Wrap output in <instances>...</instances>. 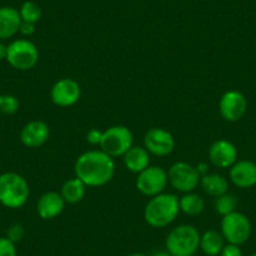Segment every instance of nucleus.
<instances>
[{"mask_svg": "<svg viewBox=\"0 0 256 256\" xmlns=\"http://www.w3.org/2000/svg\"><path fill=\"white\" fill-rule=\"evenodd\" d=\"M114 171V161L102 150L83 152L74 164L76 177L84 182L87 187L104 186L113 178Z\"/></svg>", "mask_w": 256, "mask_h": 256, "instance_id": "1", "label": "nucleus"}, {"mask_svg": "<svg viewBox=\"0 0 256 256\" xmlns=\"http://www.w3.org/2000/svg\"><path fill=\"white\" fill-rule=\"evenodd\" d=\"M180 212L178 198L174 194L162 192L160 195L150 198L144 206V218L152 228H162L171 225Z\"/></svg>", "mask_w": 256, "mask_h": 256, "instance_id": "2", "label": "nucleus"}, {"mask_svg": "<svg viewBox=\"0 0 256 256\" xmlns=\"http://www.w3.org/2000/svg\"><path fill=\"white\" fill-rule=\"evenodd\" d=\"M30 195L28 181L16 172L0 174V204L8 208H20Z\"/></svg>", "mask_w": 256, "mask_h": 256, "instance_id": "3", "label": "nucleus"}, {"mask_svg": "<svg viewBox=\"0 0 256 256\" xmlns=\"http://www.w3.org/2000/svg\"><path fill=\"white\" fill-rule=\"evenodd\" d=\"M201 234L192 225H178L166 238V250L172 256H194L200 248Z\"/></svg>", "mask_w": 256, "mask_h": 256, "instance_id": "4", "label": "nucleus"}, {"mask_svg": "<svg viewBox=\"0 0 256 256\" xmlns=\"http://www.w3.org/2000/svg\"><path fill=\"white\" fill-rule=\"evenodd\" d=\"M132 146H134V134L131 130L126 126H112L103 131L100 147L112 158L123 157Z\"/></svg>", "mask_w": 256, "mask_h": 256, "instance_id": "5", "label": "nucleus"}, {"mask_svg": "<svg viewBox=\"0 0 256 256\" xmlns=\"http://www.w3.org/2000/svg\"><path fill=\"white\" fill-rule=\"evenodd\" d=\"M6 62L16 70H29L39 60L36 44L28 39H16L6 46Z\"/></svg>", "mask_w": 256, "mask_h": 256, "instance_id": "6", "label": "nucleus"}, {"mask_svg": "<svg viewBox=\"0 0 256 256\" xmlns=\"http://www.w3.org/2000/svg\"><path fill=\"white\" fill-rule=\"evenodd\" d=\"M220 232L228 244L242 245L251 235V222L242 212L234 211L228 215L222 216Z\"/></svg>", "mask_w": 256, "mask_h": 256, "instance_id": "7", "label": "nucleus"}, {"mask_svg": "<svg viewBox=\"0 0 256 256\" xmlns=\"http://www.w3.org/2000/svg\"><path fill=\"white\" fill-rule=\"evenodd\" d=\"M167 174H168V184L176 191L182 194L195 191L200 184L201 176L198 174L196 167L188 162H174L167 171Z\"/></svg>", "mask_w": 256, "mask_h": 256, "instance_id": "8", "label": "nucleus"}, {"mask_svg": "<svg viewBox=\"0 0 256 256\" xmlns=\"http://www.w3.org/2000/svg\"><path fill=\"white\" fill-rule=\"evenodd\" d=\"M168 184V174L160 166H148L137 174L136 187L142 195L154 198L164 192Z\"/></svg>", "mask_w": 256, "mask_h": 256, "instance_id": "9", "label": "nucleus"}, {"mask_svg": "<svg viewBox=\"0 0 256 256\" xmlns=\"http://www.w3.org/2000/svg\"><path fill=\"white\" fill-rule=\"evenodd\" d=\"M80 86L72 78H62L50 88L52 102L62 108L72 107L80 98Z\"/></svg>", "mask_w": 256, "mask_h": 256, "instance_id": "10", "label": "nucleus"}, {"mask_svg": "<svg viewBox=\"0 0 256 256\" xmlns=\"http://www.w3.org/2000/svg\"><path fill=\"white\" fill-rule=\"evenodd\" d=\"M248 110V100L244 93L231 90L224 93L218 102L221 117L228 122H238L245 116Z\"/></svg>", "mask_w": 256, "mask_h": 256, "instance_id": "11", "label": "nucleus"}, {"mask_svg": "<svg viewBox=\"0 0 256 256\" xmlns=\"http://www.w3.org/2000/svg\"><path fill=\"white\" fill-rule=\"evenodd\" d=\"M144 144L150 154L164 157L171 154L174 150V138L171 132L164 128L154 127L144 134Z\"/></svg>", "mask_w": 256, "mask_h": 256, "instance_id": "12", "label": "nucleus"}, {"mask_svg": "<svg viewBox=\"0 0 256 256\" xmlns=\"http://www.w3.org/2000/svg\"><path fill=\"white\" fill-rule=\"evenodd\" d=\"M208 160L218 168H230L238 161V148L228 140H218L208 148Z\"/></svg>", "mask_w": 256, "mask_h": 256, "instance_id": "13", "label": "nucleus"}, {"mask_svg": "<svg viewBox=\"0 0 256 256\" xmlns=\"http://www.w3.org/2000/svg\"><path fill=\"white\" fill-rule=\"evenodd\" d=\"M50 130L44 120H30L20 132V141L28 148H38L43 146L49 138Z\"/></svg>", "mask_w": 256, "mask_h": 256, "instance_id": "14", "label": "nucleus"}, {"mask_svg": "<svg viewBox=\"0 0 256 256\" xmlns=\"http://www.w3.org/2000/svg\"><path fill=\"white\" fill-rule=\"evenodd\" d=\"M66 201L62 198L60 192L48 191L39 198L36 202V212L43 220H53L63 212Z\"/></svg>", "mask_w": 256, "mask_h": 256, "instance_id": "15", "label": "nucleus"}, {"mask_svg": "<svg viewBox=\"0 0 256 256\" xmlns=\"http://www.w3.org/2000/svg\"><path fill=\"white\" fill-rule=\"evenodd\" d=\"M230 180L240 188H250L256 184V164L250 160L236 161L230 167Z\"/></svg>", "mask_w": 256, "mask_h": 256, "instance_id": "16", "label": "nucleus"}, {"mask_svg": "<svg viewBox=\"0 0 256 256\" xmlns=\"http://www.w3.org/2000/svg\"><path fill=\"white\" fill-rule=\"evenodd\" d=\"M22 18L18 9L13 6L0 8V40L9 39L19 33Z\"/></svg>", "mask_w": 256, "mask_h": 256, "instance_id": "17", "label": "nucleus"}, {"mask_svg": "<svg viewBox=\"0 0 256 256\" xmlns=\"http://www.w3.org/2000/svg\"><path fill=\"white\" fill-rule=\"evenodd\" d=\"M150 152L141 146H132L123 156L126 168L137 174L150 166Z\"/></svg>", "mask_w": 256, "mask_h": 256, "instance_id": "18", "label": "nucleus"}, {"mask_svg": "<svg viewBox=\"0 0 256 256\" xmlns=\"http://www.w3.org/2000/svg\"><path fill=\"white\" fill-rule=\"evenodd\" d=\"M225 246V238L218 230H208L201 235L200 248L206 256H220Z\"/></svg>", "mask_w": 256, "mask_h": 256, "instance_id": "19", "label": "nucleus"}, {"mask_svg": "<svg viewBox=\"0 0 256 256\" xmlns=\"http://www.w3.org/2000/svg\"><path fill=\"white\" fill-rule=\"evenodd\" d=\"M87 186L78 177L67 180L62 184L60 195L64 198L66 204H78L84 198Z\"/></svg>", "mask_w": 256, "mask_h": 256, "instance_id": "20", "label": "nucleus"}, {"mask_svg": "<svg viewBox=\"0 0 256 256\" xmlns=\"http://www.w3.org/2000/svg\"><path fill=\"white\" fill-rule=\"evenodd\" d=\"M200 184L208 195L215 198L226 194L228 190V182L222 174H210V172L205 176H201Z\"/></svg>", "mask_w": 256, "mask_h": 256, "instance_id": "21", "label": "nucleus"}, {"mask_svg": "<svg viewBox=\"0 0 256 256\" xmlns=\"http://www.w3.org/2000/svg\"><path fill=\"white\" fill-rule=\"evenodd\" d=\"M180 210L188 216H198L205 210V200L196 192H187L178 198Z\"/></svg>", "mask_w": 256, "mask_h": 256, "instance_id": "22", "label": "nucleus"}, {"mask_svg": "<svg viewBox=\"0 0 256 256\" xmlns=\"http://www.w3.org/2000/svg\"><path fill=\"white\" fill-rule=\"evenodd\" d=\"M214 208H215L216 214H218L220 216H226L228 214L236 211V208H238V198L232 194L226 192L224 195L215 198Z\"/></svg>", "mask_w": 256, "mask_h": 256, "instance_id": "23", "label": "nucleus"}, {"mask_svg": "<svg viewBox=\"0 0 256 256\" xmlns=\"http://www.w3.org/2000/svg\"><path fill=\"white\" fill-rule=\"evenodd\" d=\"M19 14H20L22 22H26V23H38L42 18V9L34 2H26L23 6L19 9Z\"/></svg>", "mask_w": 256, "mask_h": 256, "instance_id": "24", "label": "nucleus"}, {"mask_svg": "<svg viewBox=\"0 0 256 256\" xmlns=\"http://www.w3.org/2000/svg\"><path fill=\"white\" fill-rule=\"evenodd\" d=\"M20 102L13 94H0V112L4 114H14L19 110Z\"/></svg>", "mask_w": 256, "mask_h": 256, "instance_id": "25", "label": "nucleus"}, {"mask_svg": "<svg viewBox=\"0 0 256 256\" xmlns=\"http://www.w3.org/2000/svg\"><path fill=\"white\" fill-rule=\"evenodd\" d=\"M24 235H26V230H24V226L22 224H13V225L9 226L8 231H6V238L13 241L14 244L22 241Z\"/></svg>", "mask_w": 256, "mask_h": 256, "instance_id": "26", "label": "nucleus"}, {"mask_svg": "<svg viewBox=\"0 0 256 256\" xmlns=\"http://www.w3.org/2000/svg\"><path fill=\"white\" fill-rule=\"evenodd\" d=\"M0 256H18L16 246L8 238H0Z\"/></svg>", "mask_w": 256, "mask_h": 256, "instance_id": "27", "label": "nucleus"}, {"mask_svg": "<svg viewBox=\"0 0 256 256\" xmlns=\"http://www.w3.org/2000/svg\"><path fill=\"white\" fill-rule=\"evenodd\" d=\"M103 131L98 130V128H90V131L87 132V136H86V140L92 146H100V141H102Z\"/></svg>", "mask_w": 256, "mask_h": 256, "instance_id": "28", "label": "nucleus"}, {"mask_svg": "<svg viewBox=\"0 0 256 256\" xmlns=\"http://www.w3.org/2000/svg\"><path fill=\"white\" fill-rule=\"evenodd\" d=\"M220 256H242V250H241L240 245L228 242L224 246Z\"/></svg>", "mask_w": 256, "mask_h": 256, "instance_id": "29", "label": "nucleus"}, {"mask_svg": "<svg viewBox=\"0 0 256 256\" xmlns=\"http://www.w3.org/2000/svg\"><path fill=\"white\" fill-rule=\"evenodd\" d=\"M19 33L24 36H30L36 33V24L26 23V22H22L20 28H19Z\"/></svg>", "mask_w": 256, "mask_h": 256, "instance_id": "30", "label": "nucleus"}, {"mask_svg": "<svg viewBox=\"0 0 256 256\" xmlns=\"http://www.w3.org/2000/svg\"><path fill=\"white\" fill-rule=\"evenodd\" d=\"M195 167L200 176H205L208 174V164L206 162H198V164H196Z\"/></svg>", "mask_w": 256, "mask_h": 256, "instance_id": "31", "label": "nucleus"}, {"mask_svg": "<svg viewBox=\"0 0 256 256\" xmlns=\"http://www.w3.org/2000/svg\"><path fill=\"white\" fill-rule=\"evenodd\" d=\"M6 58V46L0 40V62Z\"/></svg>", "mask_w": 256, "mask_h": 256, "instance_id": "32", "label": "nucleus"}, {"mask_svg": "<svg viewBox=\"0 0 256 256\" xmlns=\"http://www.w3.org/2000/svg\"><path fill=\"white\" fill-rule=\"evenodd\" d=\"M151 256H172V255L167 250H160V251H154Z\"/></svg>", "mask_w": 256, "mask_h": 256, "instance_id": "33", "label": "nucleus"}, {"mask_svg": "<svg viewBox=\"0 0 256 256\" xmlns=\"http://www.w3.org/2000/svg\"><path fill=\"white\" fill-rule=\"evenodd\" d=\"M127 256H147V255H144V254H142V252H132Z\"/></svg>", "mask_w": 256, "mask_h": 256, "instance_id": "34", "label": "nucleus"}, {"mask_svg": "<svg viewBox=\"0 0 256 256\" xmlns=\"http://www.w3.org/2000/svg\"><path fill=\"white\" fill-rule=\"evenodd\" d=\"M250 256H256V252H255V254H251Z\"/></svg>", "mask_w": 256, "mask_h": 256, "instance_id": "35", "label": "nucleus"}]
</instances>
